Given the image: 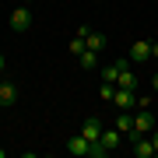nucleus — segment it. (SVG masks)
Returning a JSON list of instances; mask_svg holds the SVG:
<instances>
[{
	"label": "nucleus",
	"mask_w": 158,
	"mask_h": 158,
	"mask_svg": "<svg viewBox=\"0 0 158 158\" xmlns=\"http://www.w3.org/2000/svg\"><path fill=\"white\" fill-rule=\"evenodd\" d=\"M151 88H155V91H158V74H155V77H151Z\"/></svg>",
	"instance_id": "nucleus-18"
},
{
	"label": "nucleus",
	"mask_w": 158,
	"mask_h": 158,
	"mask_svg": "<svg viewBox=\"0 0 158 158\" xmlns=\"http://www.w3.org/2000/svg\"><path fill=\"white\" fill-rule=\"evenodd\" d=\"M134 130H137V134H151V130H155V116H151L148 106H141V113L134 116Z\"/></svg>",
	"instance_id": "nucleus-2"
},
{
	"label": "nucleus",
	"mask_w": 158,
	"mask_h": 158,
	"mask_svg": "<svg viewBox=\"0 0 158 158\" xmlns=\"http://www.w3.org/2000/svg\"><path fill=\"white\" fill-rule=\"evenodd\" d=\"M81 134H85L88 141H102V119L98 116H88L85 123H81Z\"/></svg>",
	"instance_id": "nucleus-4"
},
{
	"label": "nucleus",
	"mask_w": 158,
	"mask_h": 158,
	"mask_svg": "<svg viewBox=\"0 0 158 158\" xmlns=\"http://www.w3.org/2000/svg\"><path fill=\"white\" fill-rule=\"evenodd\" d=\"M98 95H102V102H113V95H116V85H106V81H102Z\"/></svg>",
	"instance_id": "nucleus-15"
},
{
	"label": "nucleus",
	"mask_w": 158,
	"mask_h": 158,
	"mask_svg": "<svg viewBox=\"0 0 158 158\" xmlns=\"http://www.w3.org/2000/svg\"><path fill=\"white\" fill-rule=\"evenodd\" d=\"M4 155H7V151H4V148H0V158H4Z\"/></svg>",
	"instance_id": "nucleus-20"
},
{
	"label": "nucleus",
	"mask_w": 158,
	"mask_h": 158,
	"mask_svg": "<svg viewBox=\"0 0 158 158\" xmlns=\"http://www.w3.org/2000/svg\"><path fill=\"white\" fill-rule=\"evenodd\" d=\"M148 137H151V144H155V155H158V130H151Z\"/></svg>",
	"instance_id": "nucleus-16"
},
{
	"label": "nucleus",
	"mask_w": 158,
	"mask_h": 158,
	"mask_svg": "<svg viewBox=\"0 0 158 158\" xmlns=\"http://www.w3.org/2000/svg\"><path fill=\"white\" fill-rule=\"evenodd\" d=\"M134 102H137V95H134V91H127V88H116V95H113V106H116V109H130Z\"/></svg>",
	"instance_id": "nucleus-9"
},
{
	"label": "nucleus",
	"mask_w": 158,
	"mask_h": 158,
	"mask_svg": "<svg viewBox=\"0 0 158 158\" xmlns=\"http://www.w3.org/2000/svg\"><path fill=\"white\" fill-rule=\"evenodd\" d=\"M14 102H18V85H14V81H0V106H14Z\"/></svg>",
	"instance_id": "nucleus-5"
},
{
	"label": "nucleus",
	"mask_w": 158,
	"mask_h": 158,
	"mask_svg": "<svg viewBox=\"0 0 158 158\" xmlns=\"http://www.w3.org/2000/svg\"><path fill=\"white\" fill-rule=\"evenodd\" d=\"M88 148H91V141H88L85 134H74L70 141H67V151L70 155H88Z\"/></svg>",
	"instance_id": "nucleus-7"
},
{
	"label": "nucleus",
	"mask_w": 158,
	"mask_h": 158,
	"mask_svg": "<svg viewBox=\"0 0 158 158\" xmlns=\"http://www.w3.org/2000/svg\"><path fill=\"white\" fill-rule=\"evenodd\" d=\"M85 49H95V53H102V49H106V35H102V32H85Z\"/></svg>",
	"instance_id": "nucleus-8"
},
{
	"label": "nucleus",
	"mask_w": 158,
	"mask_h": 158,
	"mask_svg": "<svg viewBox=\"0 0 158 158\" xmlns=\"http://www.w3.org/2000/svg\"><path fill=\"white\" fill-rule=\"evenodd\" d=\"M21 4H32V0H21Z\"/></svg>",
	"instance_id": "nucleus-21"
},
{
	"label": "nucleus",
	"mask_w": 158,
	"mask_h": 158,
	"mask_svg": "<svg viewBox=\"0 0 158 158\" xmlns=\"http://www.w3.org/2000/svg\"><path fill=\"white\" fill-rule=\"evenodd\" d=\"M4 67H7V60H4V53H0V70H4Z\"/></svg>",
	"instance_id": "nucleus-19"
},
{
	"label": "nucleus",
	"mask_w": 158,
	"mask_h": 158,
	"mask_svg": "<svg viewBox=\"0 0 158 158\" xmlns=\"http://www.w3.org/2000/svg\"><path fill=\"white\" fill-rule=\"evenodd\" d=\"M11 28H14L18 35L32 28V11H28V7H14V11H11Z\"/></svg>",
	"instance_id": "nucleus-1"
},
{
	"label": "nucleus",
	"mask_w": 158,
	"mask_h": 158,
	"mask_svg": "<svg viewBox=\"0 0 158 158\" xmlns=\"http://www.w3.org/2000/svg\"><path fill=\"white\" fill-rule=\"evenodd\" d=\"M130 60H134V63H148V60H151V42L137 39L134 46H130Z\"/></svg>",
	"instance_id": "nucleus-3"
},
{
	"label": "nucleus",
	"mask_w": 158,
	"mask_h": 158,
	"mask_svg": "<svg viewBox=\"0 0 158 158\" xmlns=\"http://www.w3.org/2000/svg\"><path fill=\"white\" fill-rule=\"evenodd\" d=\"M151 60H158V39L151 42Z\"/></svg>",
	"instance_id": "nucleus-17"
},
{
	"label": "nucleus",
	"mask_w": 158,
	"mask_h": 158,
	"mask_svg": "<svg viewBox=\"0 0 158 158\" xmlns=\"http://www.w3.org/2000/svg\"><path fill=\"white\" fill-rule=\"evenodd\" d=\"M116 130H119L123 137L134 130V116H130V109H119V116H116Z\"/></svg>",
	"instance_id": "nucleus-10"
},
{
	"label": "nucleus",
	"mask_w": 158,
	"mask_h": 158,
	"mask_svg": "<svg viewBox=\"0 0 158 158\" xmlns=\"http://www.w3.org/2000/svg\"><path fill=\"white\" fill-rule=\"evenodd\" d=\"M98 4H102V0H98Z\"/></svg>",
	"instance_id": "nucleus-22"
},
{
	"label": "nucleus",
	"mask_w": 158,
	"mask_h": 158,
	"mask_svg": "<svg viewBox=\"0 0 158 158\" xmlns=\"http://www.w3.org/2000/svg\"><path fill=\"white\" fill-rule=\"evenodd\" d=\"M77 63H81V67H85V70H91V67H95V63H98V53H95V49H85V53H81V56H77Z\"/></svg>",
	"instance_id": "nucleus-13"
},
{
	"label": "nucleus",
	"mask_w": 158,
	"mask_h": 158,
	"mask_svg": "<svg viewBox=\"0 0 158 158\" xmlns=\"http://www.w3.org/2000/svg\"><path fill=\"white\" fill-rule=\"evenodd\" d=\"M81 53H85V35H74V39H70V56L77 60Z\"/></svg>",
	"instance_id": "nucleus-14"
},
{
	"label": "nucleus",
	"mask_w": 158,
	"mask_h": 158,
	"mask_svg": "<svg viewBox=\"0 0 158 158\" xmlns=\"http://www.w3.org/2000/svg\"><path fill=\"white\" fill-rule=\"evenodd\" d=\"M119 141H123V134H119L116 127H113V130H102V144H106L109 151H113V148H119Z\"/></svg>",
	"instance_id": "nucleus-11"
},
{
	"label": "nucleus",
	"mask_w": 158,
	"mask_h": 158,
	"mask_svg": "<svg viewBox=\"0 0 158 158\" xmlns=\"http://www.w3.org/2000/svg\"><path fill=\"white\" fill-rule=\"evenodd\" d=\"M116 88H127V91H137V77L130 74V60L119 67V77H116Z\"/></svg>",
	"instance_id": "nucleus-6"
},
{
	"label": "nucleus",
	"mask_w": 158,
	"mask_h": 158,
	"mask_svg": "<svg viewBox=\"0 0 158 158\" xmlns=\"http://www.w3.org/2000/svg\"><path fill=\"white\" fill-rule=\"evenodd\" d=\"M127 60H116V63H109L106 70H102V81H106V85H116V77H119V67H123Z\"/></svg>",
	"instance_id": "nucleus-12"
}]
</instances>
